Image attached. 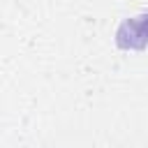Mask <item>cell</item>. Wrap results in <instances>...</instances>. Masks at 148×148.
<instances>
[{"label":"cell","instance_id":"cell-1","mask_svg":"<svg viewBox=\"0 0 148 148\" xmlns=\"http://www.w3.org/2000/svg\"><path fill=\"white\" fill-rule=\"evenodd\" d=\"M143 32H146V35H148V16H146V18H143Z\"/></svg>","mask_w":148,"mask_h":148}]
</instances>
